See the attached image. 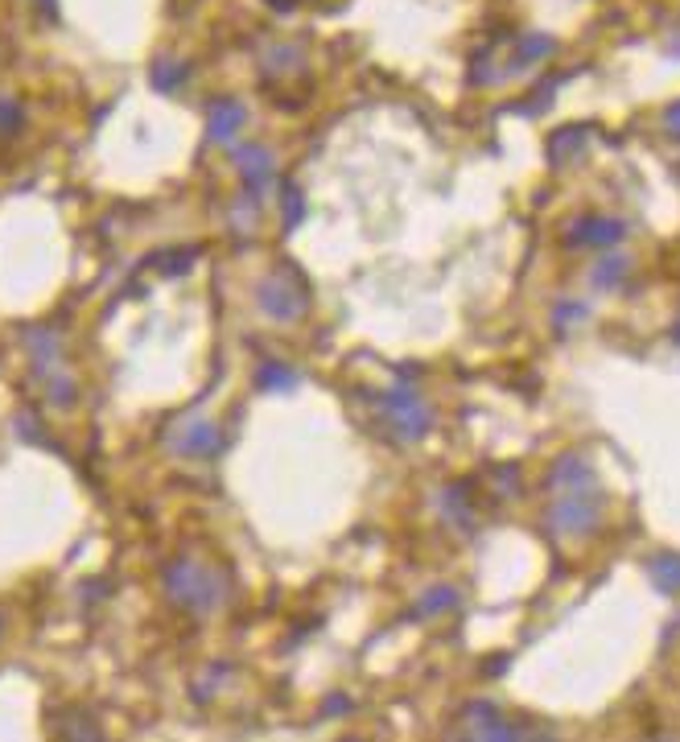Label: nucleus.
<instances>
[{"label": "nucleus", "mask_w": 680, "mask_h": 742, "mask_svg": "<svg viewBox=\"0 0 680 742\" xmlns=\"http://www.w3.org/2000/svg\"><path fill=\"white\" fill-rule=\"evenodd\" d=\"M161 586H165L169 602L182 606V611H190V615H215L219 606L227 602V594H231L227 573H219L207 561H194V557L165 561Z\"/></svg>", "instance_id": "obj_1"}, {"label": "nucleus", "mask_w": 680, "mask_h": 742, "mask_svg": "<svg viewBox=\"0 0 680 742\" xmlns=\"http://www.w3.org/2000/svg\"><path fill=\"white\" fill-rule=\"evenodd\" d=\"M380 413H384V425L392 429V437H396V442H404V446H413V442H421V437H429V429L437 421L433 404L417 392V384H413L408 371H400L396 384L380 396Z\"/></svg>", "instance_id": "obj_2"}, {"label": "nucleus", "mask_w": 680, "mask_h": 742, "mask_svg": "<svg viewBox=\"0 0 680 742\" xmlns=\"http://www.w3.org/2000/svg\"><path fill=\"white\" fill-rule=\"evenodd\" d=\"M256 310L268 318V322H281V326H293L310 314V281L305 273H297L293 264H281L264 273L256 281Z\"/></svg>", "instance_id": "obj_3"}, {"label": "nucleus", "mask_w": 680, "mask_h": 742, "mask_svg": "<svg viewBox=\"0 0 680 742\" xmlns=\"http://www.w3.org/2000/svg\"><path fill=\"white\" fill-rule=\"evenodd\" d=\"M606 508H602V495H557L549 508H544V528L553 536H590L602 524Z\"/></svg>", "instance_id": "obj_4"}, {"label": "nucleus", "mask_w": 680, "mask_h": 742, "mask_svg": "<svg viewBox=\"0 0 680 742\" xmlns=\"http://www.w3.org/2000/svg\"><path fill=\"white\" fill-rule=\"evenodd\" d=\"M450 742H528L491 701H466L458 710Z\"/></svg>", "instance_id": "obj_5"}, {"label": "nucleus", "mask_w": 680, "mask_h": 742, "mask_svg": "<svg viewBox=\"0 0 680 742\" xmlns=\"http://www.w3.org/2000/svg\"><path fill=\"white\" fill-rule=\"evenodd\" d=\"M544 487H549L553 495H594L598 491V470L586 454L565 450V454L553 458L549 475H544Z\"/></svg>", "instance_id": "obj_6"}, {"label": "nucleus", "mask_w": 680, "mask_h": 742, "mask_svg": "<svg viewBox=\"0 0 680 742\" xmlns=\"http://www.w3.org/2000/svg\"><path fill=\"white\" fill-rule=\"evenodd\" d=\"M627 240V223L615 215H582L573 219L565 231V244L569 248H602V252H615Z\"/></svg>", "instance_id": "obj_7"}, {"label": "nucleus", "mask_w": 680, "mask_h": 742, "mask_svg": "<svg viewBox=\"0 0 680 742\" xmlns=\"http://www.w3.org/2000/svg\"><path fill=\"white\" fill-rule=\"evenodd\" d=\"M165 446L174 450L178 458H215L219 446H223V433H219V425H211V421L190 417V421H182L178 429L165 433Z\"/></svg>", "instance_id": "obj_8"}, {"label": "nucleus", "mask_w": 680, "mask_h": 742, "mask_svg": "<svg viewBox=\"0 0 680 742\" xmlns=\"http://www.w3.org/2000/svg\"><path fill=\"white\" fill-rule=\"evenodd\" d=\"M437 512L454 532H474V520H479V499H474V487L466 479H454L437 491Z\"/></svg>", "instance_id": "obj_9"}, {"label": "nucleus", "mask_w": 680, "mask_h": 742, "mask_svg": "<svg viewBox=\"0 0 680 742\" xmlns=\"http://www.w3.org/2000/svg\"><path fill=\"white\" fill-rule=\"evenodd\" d=\"M235 165H240V174H244V190L252 194V202L264 198V190L272 186V178H277V157H272V149L248 141L235 149Z\"/></svg>", "instance_id": "obj_10"}, {"label": "nucleus", "mask_w": 680, "mask_h": 742, "mask_svg": "<svg viewBox=\"0 0 680 742\" xmlns=\"http://www.w3.org/2000/svg\"><path fill=\"white\" fill-rule=\"evenodd\" d=\"M244 124H248V108L240 104V99H219V104H211L207 137L215 145H227V141H235V132H240Z\"/></svg>", "instance_id": "obj_11"}, {"label": "nucleus", "mask_w": 680, "mask_h": 742, "mask_svg": "<svg viewBox=\"0 0 680 742\" xmlns=\"http://www.w3.org/2000/svg\"><path fill=\"white\" fill-rule=\"evenodd\" d=\"M631 268H635V260H631L627 252H606V256L590 268V285H594L598 293H619V289L631 281Z\"/></svg>", "instance_id": "obj_12"}, {"label": "nucleus", "mask_w": 680, "mask_h": 742, "mask_svg": "<svg viewBox=\"0 0 680 742\" xmlns=\"http://www.w3.org/2000/svg\"><path fill=\"white\" fill-rule=\"evenodd\" d=\"M586 137H590V128H582V124H565V128H557L553 137H549V161L553 165H569V161H577L586 153Z\"/></svg>", "instance_id": "obj_13"}, {"label": "nucleus", "mask_w": 680, "mask_h": 742, "mask_svg": "<svg viewBox=\"0 0 680 742\" xmlns=\"http://www.w3.org/2000/svg\"><path fill=\"white\" fill-rule=\"evenodd\" d=\"M553 50H557V42L549 38V33H528V38L516 42V54H512V62L503 66V75H516V71H524V66H536L544 58H553Z\"/></svg>", "instance_id": "obj_14"}, {"label": "nucleus", "mask_w": 680, "mask_h": 742, "mask_svg": "<svg viewBox=\"0 0 680 742\" xmlns=\"http://www.w3.org/2000/svg\"><path fill=\"white\" fill-rule=\"evenodd\" d=\"M462 602V594H458V586H450V582H437V586H429L421 598H417V606H413V619H437V615H450L454 606Z\"/></svg>", "instance_id": "obj_15"}, {"label": "nucleus", "mask_w": 680, "mask_h": 742, "mask_svg": "<svg viewBox=\"0 0 680 742\" xmlns=\"http://www.w3.org/2000/svg\"><path fill=\"white\" fill-rule=\"evenodd\" d=\"M643 569H648V582L660 594H680V553H656Z\"/></svg>", "instance_id": "obj_16"}, {"label": "nucleus", "mask_w": 680, "mask_h": 742, "mask_svg": "<svg viewBox=\"0 0 680 742\" xmlns=\"http://www.w3.org/2000/svg\"><path fill=\"white\" fill-rule=\"evenodd\" d=\"M590 314H594V310L586 306L582 297H561L557 306L549 310V326H553L557 334H569V330H577V326H586Z\"/></svg>", "instance_id": "obj_17"}, {"label": "nucleus", "mask_w": 680, "mask_h": 742, "mask_svg": "<svg viewBox=\"0 0 680 742\" xmlns=\"http://www.w3.org/2000/svg\"><path fill=\"white\" fill-rule=\"evenodd\" d=\"M301 384V376L289 363H260L256 367V388L260 392H293Z\"/></svg>", "instance_id": "obj_18"}, {"label": "nucleus", "mask_w": 680, "mask_h": 742, "mask_svg": "<svg viewBox=\"0 0 680 742\" xmlns=\"http://www.w3.org/2000/svg\"><path fill=\"white\" fill-rule=\"evenodd\" d=\"M42 384H46V400L58 404V409H71V404L79 400V384H75V376H71L66 367H58V371H50V376H42Z\"/></svg>", "instance_id": "obj_19"}, {"label": "nucleus", "mask_w": 680, "mask_h": 742, "mask_svg": "<svg viewBox=\"0 0 680 742\" xmlns=\"http://www.w3.org/2000/svg\"><path fill=\"white\" fill-rule=\"evenodd\" d=\"M194 260H198V248H169V252H157L149 264L161 268V277H182Z\"/></svg>", "instance_id": "obj_20"}, {"label": "nucleus", "mask_w": 680, "mask_h": 742, "mask_svg": "<svg viewBox=\"0 0 680 742\" xmlns=\"http://www.w3.org/2000/svg\"><path fill=\"white\" fill-rule=\"evenodd\" d=\"M149 79H153L157 91H174V87L186 83V66H182V62H157Z\"/></svg>", "instance_id": "obj_21"}, {"label": "nucleus", "mask_w": 680, "mask_h": 742, "mask_svg": "<svg viewBox=\"0 0 680 742\" xmlns=\"http://www.w3.org/2000/svg\"><path fill=\"white\" fill-rule=\"evenodd\" d=\"M281 202H285V231H293L305 219V198H301V190L293 182H285L281 186Z\"/></svg>", "instance_id": "obj_22"}, {"label": "nucleus", "mask_w": 680, "mask_h": 742, "mask_svg": "<svg viewBox=\"0 0 680 742\" xmlns=\"http://www.w3.org/2000/svg\"><path fill=\"white\" fill-rule=\"evenodd\" d=\"M17 124H21V108L13 99H0V132H13Z\"/></svg>", "instance_id": "obj_23"}, {"label": "nucleus", "mask_w": 680, "mask_h": 742, "mask_svg": "<svg viewBox=\"0 0 680 742\" xmlns=\"http://www.w3.org/2000/svg\"><path fill=\"white\" fill-rule=\"evenodd\" d=\"M664 132H668L672 141H680V99H676L672 108H664Z\"/></svg>", "instance_id": "obj_24"}, {"label": "nucleus", "mask_w": 680, "mask_h": 742, "mask_svg": "<svg viewBox=\"0 0 680 742\" xmlns=\"http://www.w3.org/2000/svg\"><path fill=\"white\" fill-rule=\"evenodd\" d=\"M347 710H351V701H347V697H330V705H326V714H330V718H334V714H347Z\"/></svg>", "instance_id": "obj_25"}, {"label": "nucleus", "mask_w": 680, "mask_h": 742, "mask_svg": "<svg viewBox=\"0 0 680 742\" xmlns=\"http://www.w3.org/2000/svg\"><path fill=\"white\" fill-rule=\"evenodd\" d=\"M268 5L277 9V13H293V9H297V0H268Z\"/></svg>", "instance_id": "obj_26"}, {"label": "nucleus", "mask_w": 680, "mask_h": 742, "mask_svg": "<svg viewBox=\"0 0 680 742\" xmlns=\"http://www.w3.org/2000/svg\"><path fill=\"white\" fill-rule=\"evenodd\" d=\"M528 742H557V738H553V734H532Z\"/></svg>", "instance_id": "obj_27"}, {"label": "nucleus", "mask_w": 680, "mask_h": 742, "mask_svg": "<svg viewBox=\"0 0 680 742\" xmlns=\"http://www.w3.org/2000/svg\"><path fill=\"white\" fill-rule=\"evenodd\" d=\"M652 742H680V738H672V734H660V738H652Z\"/></svg>", "instance_id": "obj_28"}, {"label": "nucleus", "mask_w": 680, "mask_h": 742, "mask_svg": "<svg viewBox=\"0 0 680 742\" xmlns=\"http://www.w3.org/2000/svg\"><path fill=\"white\" fill-rule=\"evenodd\" d=\"M676 343H680V322H676Z\"/></svg>", "instance_id": "obj_29"}]
</instances>
